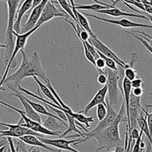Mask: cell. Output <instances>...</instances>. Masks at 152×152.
I'll return each instance as SVG.
<instances>
[{
  "mask_svg": "<svg viewBox=\"0 0 152 152\" xmlns=\"http://www.w3.org/2000/svg\"><path fill=\"white\" fill-rule=\"evenodd\" d=\"M22 60L19 68L13 74L7 76L4 83L11 82L17 87L19 83L26 77H34L42 79L45 83L48 81L49 78L45 73L42 65L41 59L37 51H34L31 55H28L25 50H21Z\"/></svg>",
  "mask_w": 152,
  "mask_h": 152,
  "instance_id": "1",
  "label": "cell"
},
{
  "mask_svg": "<svg viewBox=\"0 0 152 152\" xmlns=\"http://www.w3.org/2000/svg\"><path fill=\"white\" fill-rule=\"evenodd\" d=\"M125 110H126V106H125V102H123L121 108L119 110L118 116L115 123L102 132L94 134L90 137L89 139H94L97 141L99 146L96 148V151L102 149L109 151L112 148H115L116 147L125 145V142H123L120 138V130H119L120 123L123 121V118L126 112Z\"/></svg>",
  "mask_w": 152,
  "mask_h": 152,
  "instance_id": "2",
  "label": "cell"
},
{
  "mask_svg": "<svg viewBox=\"0 0 152 152\" xmlns=\"http://www.w3.org/2000/svg\"><path fill=\"white\" fill-rule=\"evenodd\" d=\"M21 0H6L7 5V24L4 33L5 38V53H4V60L7 65L10 59L15 43L13 40V26L16 21V14H17L18 8Z\"/></svg>",
  "mask_w": 152,
  "mask_h": 152,
  "instance_id": "3",
  "label": "cell"
},
{
  "mask_svg": "<svg viewBox=\"0 0 152 152\" xmlns=\"http://www.w3.org/2000/svg\"><path fill=\"white\" fill-rule=\"evenodd\" d=\"M0 104L4 106L7 107V108H10V109L13 110L16 112L19 113L21 115V119L19 120V123L21 125V126H24V127H26L28 129H31L34 132H37V133L40 134H45V135H49V136H60V134L59 132H52V131L49 130V129H46L42 124L41 123H39L37 122L34 121V120H31L30 118H28V117L25 114V111H22V110H19L18 108H15V107L12 106V105H9V104L6 103V102H3L0 99Z\"/></svg>",
  "mask_w": 152,
  "mask_h": 152,
  "instance_id": "4",
  "label": "cell"
},
{
  "mask_svg": "<svg viewBox=\"0 0 152 152\" xmlns=\"http://www.w3.org/2000/svg\"><path fill=\"white\" fill-rule=\"evenodd\" d=\"M38 27L36 26L35 28H33L32 30H31L30 31L26 33H24V34H17L16 32L13 31V36L16 37V42H15V46L14 48H13V53H12L11 56H10V59L9 60L8 63L7 64V66H6L5 71H4V74L2 76V78H1V82H0V86H2V85L4 84V81L5 80V79L7 78V74H8L9 71H10V68H12V64H13V61H14L15 57L17 55V53H19V51H21L22 50L25 49V45H26L27 41H28V38L31 37V35H32L37 29H38Z\"/></svg>",
  "mask_w": 152,
  "mask_h": 152,
  "instance_id": "5",
  "label": "cell"
},
{
  "mask_svg": "<svg viewBox=\"0 0 152 152\" xmlns=\"http://www.w3.org/2000/svg\"><path fill=\"white\" fill-rule=\"evenodd\" d=\"M108 82L106 86L108 87V102L111 106L114 108L117 105L119 99V71H113L109 68H105Z\"/></svg>",
  "mask_w": 152,
  "mask_h": 152,
  "instance_id": "6",
  "label": "cell"
},
{
  "mask_svg": "<svg viewBox=\"0 0 152 152\" xmlns=\"http://www.w3.org/2000/svg\"><path fill=\"white\" fill-rule=\"evenodd\" d=\"M105 101H106L107 104V111H107L106 117H105V119H104L103 120H102L101 122H99L97 126H96L91 132L83 134H84V139L83 138L82 142H86L88 140H89L91 136H92V135L94 134L102 132L103 130H105V129H108V127L112 126V125L115 123L117 116H118V112H117V111L114 109V108L110 105L108 98H106Z\"/></svg>",
  "mask_w": 152,
  "mask_h": 152,
  "instance_id": "7",
  "label": "cell"
},
{
  "mask_svg": "<svg viewBox=\"0 0 152 152\" xmlns=\"http://www.w3.org/2000/svg\"><path fill=\"white\" fill-rule=\"evenodd\" d=\"M0 126L8 128L7 130H0V137H15L19 138L26 135H33L37 137H42L40 134L34 132L31 129L21 126L19 123L17 124H10V123H1L0 121Z\"/></svg>",
  "mask_w": 152,
  "mask_h": 152,
  "instance_id": "8",
  "label": "cell"
},
{
  "mask_svg": "<svg viewBox=\"0 0 152 152\" xmlns=\"http://www.w3.org/2000/svg\"><path fill=\"white\" fill-rule=\"evenodd\" d=\"M145 108L141 105V96H136L134 94L131 95L130 105H129V124L126 126L129 136L134 129L137 125V118L140 114L143 113Z\"/></svg>",
  "mask_w": 152,
  "mask_h": 152,
  "instance_id": "9",
  "label": "cell"
},
{
  "mask_svg": "<svg viewBox=\"0 0 152 152\" xmlns=\"http://www.w3.org/2000/svg\"><path fill=\"white\" fill-rule=\"evenodd\" d=\"M88 42L94 46V47L96 49V50H98V51L102 53V54L105 55V56H107V57L113 59V60L117 64L118 66L122 67V68H123L124 69H126V68H127L129 66V64H126V62H123V61L122 60V59H120V58L119 57V56H117L114 51H113V50H111L109 48L107 47V46L105 45L104 43H102L100 40L98 39L97 37H90V38H89L88 39Z\"/></svg>",
  "mask_w": 152,
  "mask_h": 152,
  "instance_id": "10",
  "label": "cell"
},
{
  "mask_svg": "<svg viewBox=\"0 0 152 152\" xmlns=\"http://www.w3.org/2000/svg\"><path fill=\"white\" fill-rule=\"evenodd\" d=\"M56 17H65V19H67L68 16L65 13L59 10L55 6V1H49L46 4L45 7L44 8V10H43L41 16H40L36 26L39 28L43 24L49 22L52 19Z\"/></svg>",
  "mask_w": 152,
  "mask_h": 152,
  "instance_id": "11",
  "label": "cell"
},
{
  "mask_svg": "<svg viewBox=\"0 0 152 152\" xmlns=\"http://www.w3.org/2000/svg\"><path fill=\"white\" fill-rule=\"evenodd\" d=\"M9 88L13 91V93L10 94V96H13L15 97L18 98L19 100L20 101V102L22 103V105H23L24 108H25V113L26 114L27 117L28 118H30L31 120H34V121L37 122L39 123H41L42 124V117L37 112H36L34 110V108L31 107V105H30L28 102V101L25 99V96H24V94L22 91L19 90L17 88V87H13V86H8Z\"/></svg>",
  "mask_w": 152,
  "mask_h": 152,
  "instance_id": "12",
  "label": "cell"
},
{
  "mask_svg": "<svg viewBox=\"0 0 152 152\" xmlns=\"http://www.w3.org/2000/svg\"><path fill=\"white\" fill-rule=\"evenodd\" d=\"M39 139L44 142L45 144L48 145H50V146H53L55 148H58L59 150H65V151H68L71 152H80L75 148H72L71 146V144H74V145H77L78 144L81 143L82 139L83 138H79L77 140H67L66 139L64 138H58V139H47V138L43 137H39Z\"/></svg>",
  "mask_w": 152,
  "mask_h": 152,
  "instance_id": "13",
  "label": "cell"
},
{
  "mask_svg": "<svg viewBox=\"0 0 152 152\" xmlns=\"http://www.w3.org/2000/svg\"><path fill=\"white\" fill-rule=\"evenodd\" d=\"M50 0H42V1L39 4H38L37 7H34L32 9V11H31V15H30L28 21L22 26L21 34L28 32L31 30H32L33 28H35L39 19L40 16H41L43 10H44V8L45 7L46 4H47V3Z\"/></svg>",
  "mask_w": 152,
  "mask_h": 152,
  "instance_id": "14",
  "label": "cell"
},
{
  "mask_svg": "<svg viewBox=\"0 0 152 152\" xmlns=\"http://www.w3.org/2000/svg\"><path fill=\"white\" fill-rule=\"evenodd\" d=\"M83 13L85 15V16H88V17L94 18V19H98V20L102 21V22H107V23L120 25V26H121L122 28H150V29H152V25L137 23V22H132V21H130L129 19H120V20H114V19H105V18L100 17V16H96V15L90 14V13Z\"/></svg>",
  "mask_w": 152,
  "mask_h": 152,
  "instance_id": "15",
  "label": "cell"
},
{
  "mask_svg": "<svg viewBox=\"0 0 152 152\" xmlns=\"http://www.w3.org/2000/svg\"><path fill=\"white\" fill-rule=\"evenodd\" d=\"M107 94H108V87H107L106 85L103 86L102 88L99 89L97 91V93L95 94V96H94L93 99L88 102L87 105L85 108V110L81 112H84L85 114H88V111L91 109H92L93 108H94L95 106H97L99 104H104V105H106V102H105V99L107 98Z\"/></svg>",
  "mask_w": 152,
  "mask_h": 152,
  "instance_id": "16",
  "label": "cell"
},
{
  "mask_svg": "<svg viewBox=\"0 0 152 152\" xmlns=\"http://www.w3.org/2000/svg\"><path fill=\"white\" fill-rule=\"evenodd\" d=\"M34 0H25L21 7L17 11V14H16V21H15L14 26H13V30L17 34H21L22 31V28H21V22L23 18L24 15L30 10L32 8L33 3H34Z\"/></svg>",
  "mask_w": 152,
  "mask_h": 152,
  "instance_id": "17",
  "label": "cell"
},
{
  "mask_svg": "<svg viewBox=\"0 0 152 152\" xmlns=\"http://www.w3.org/2000/svg\"><path fill=\"white\" fill-rule=\"evenodd\" d=\"M132 83L125 77L123 82V92H122V94H123V100H124L123 102H125V106H126V116H127L126 120H127L128 123L127 125L129 124V105H130V99L131 95H132Z\"/></svg>",
  "mask_w": 152,
  "mask_h": 152,
  "instance_id": "18",
  "label": "cell"
},
{
  "mask_svg": "<svg viewBox=\"0 0 152 152\" xmlns=\"http://www.w3.org/2000/svg\"><path fill=\"white\" fill-rule=\"evenodd\" d=\"M71 4L72 6V10L73 12H74V15H75L76 18H77V21H78V24L85 30V31H87L88 33L89 34L90 37H96V36L94 34L92 31L91 28L90 24H89L87 18L85 16V15L83 13H80L78 11V10L76 9L75 5L76 4H74V0H71Z\"/></svg>",
  "mask_w": 152,
  "mask_h": 152,
  "instance_id": "19",
  "label": "cell"
},
{
  "mask_svg": "<svg viewBox=\"0 0 152 152\" xmlns=\"http://www.w3.org/2000/svg\"><path fill=\"white\" fill-rule=\"evenodd\" d=\"M19 140L22 141V142H24V143L32 145V146L40 147V148H45V149L51 152H60V150L57 151V150L54 149V148H50L48 145L42 142V141L39 139V137H37L36 136H33V135H26V136L21 137L19 138Z\"/></svg>",
  "mask_w": 152,
  "mask_h": 152,
  "instance_id": "20",
  "label": "cell"
},
{
  "mask_svg": "<svg viewBox=\"0 0 152 152\" xmlns=\"http://www.w3.org/2000/svg\"><path fill=\"white\" fill-rule=\"evenodd\" d=\"M96 13H102V14H107L111 16H115V17H119V16H128V17H136V18H140V19H148L146 16L140 14H134V13H128V12L123 11L122 10L117 8V7H113V8H108L104 9V10H98L96 11Z\"/></svg>",
  "mask_w": 152,
  "mask_h": 152,
  "instance_id": "21",
  "label": "cell"
},
{
  "mask_svg": "<svg viewBox=\"0 0 152 152\" xmlns=\"http://www.w3.org/2000/svg\"><path fill=\"white\" fill-rule=\"evenodd\" d=\"M33 78H34V82H35L37 86H38L40 90L42 91V92L43 93V94H44L45 96H47V97L50 100H51L53 103L56 104V105H57L58 106H61V105H59V102H57V100H56V98H55V96H53V94H52L51 91L50 90V88H49L46 85H45L44 83H42V82L40 81V80L38 78V77H33ZM61 107H62V106H61Z\"/></svg>",
  "mask_w": 152,
  "mask_h": 152,
  "instance_id": "22",
  "label": "cell"
},
{
  "mask_svg": "<svg viewBox=\"0 0 152 152\" xmlns=\"http://www.w3.org/2000/svg\"><path fill=\"white\" fill-rule=\"evenodd\" d=\"M143 113L145 114V112L143 111ZM137 125L140 128L141 131L143 132V134H145V136L148 138V141L150 142V145H151V150H152V136L150 134L149 129H148V122H147V116L146 114H145V117L142 115V114H140V116L137 118Z\"/></svg>",
  "mask_w": 152,
  "mask_h": 152,
  "instance_id": "23",
  "label": "cell"
},
{
  "mask_svg": "<svg viewBox=\"0 0 152 152\" xmlns=\"http://www.w3.org/2000/svg\"><path fill=\"white\" fill-rule=\"evenodd\" d=\"M67 115V118H68V126L67 128V130L65 131L64 133H62V134H60V136L59 137V138H63L65 137V136H66L68 134H69L70 132H75L78 134L79 135L82 137V138L84 139V134H83V132H80L78 129H77V125L76 124V120L74 118V117H71V115L69 114H66Z\"/></svg>",
  "mask_w": 152,
  "mask_h": 152,
  "instance_id": "24",
  "label": "cell"
},
{
  "mask_svg": "<svg viewBox=\"0 0 152 152\" xmlns=\"http://www.w3.org/2000/svg\"><path fill=\"white\" fill-rule=\"evenodd\" d=\"M60 122L58 121L56 119L53 118V117H48L47 120L44 122L43 126L46 128V129H49V130L52 131V132H56L59 129H65V126H61Z\"/></svg>",
  "mask_w": 152,
  "mask_h": 152,
  "instance_id": "25",
  "label": "cell"
},
{
  "mask_svg": "<svg viewBox=\"0 0 152 152\" xmlns=\"http://www.w3.org/2000/svg\"><path fill=\"white\" fill-rule=\"evenodd\" d=\"M75 7L77 10H88L96 12L98 10H104V9L113 8V7H115V6H105L95 3V4H85V5H75Z\"/></svg>",
  "mask_w": 152,
  "mask_h": 152,
  "instance_id": "26",
  "label": "cell"
},
{
  "mask_svg": "<svg viewBox=\"0 0 152 152\" xmlns=\"http://www.w3.org/2000/svg\"><path fill=\"white\" fill-rule=\"evenodd\" d=\"M46 86H47L49 88H50V90L51 91L52 94H53V96H55V98H56V100H57V102L59 103V105H60L61 106H62V108H64V109L66 110V111H69V112L71 113V114H73V113H74V111H72V109H71V108H70V107L68 106V105H67L66 104L64 103V102L62 100V99H61V98L59 97V95H58L57 92H56V91H55V89L53 88V86H52L51 83H50V80H48V81L47 83H46Z\"/></svg>",
  "mask_w": 152,
  "mask_h": 152,
  "instance_id": "27",
  "label": "cell"
},
{
  "mask_svg": "<svg viewBox=\"0 0 152 152\" xmlns=\"http://www.w3.org/2000/svg\"><path fill=\"white\" fill-rule=\"evenodd\" d=\"M57 3H59V5H60L61 7H62V8L66 12L67 14L69 16H71V18H72V19L75 21L76 23L78 24V21H77V18H76L75 15H74V12H73L71 4L70 5L66 0H57Z\"/></svg>",
  "mask_w": 152,
  "mask_h": 152,
  "instance_id": "28",
  "label": "cell"
},
{
  "mask_svg": "<svg viewBox=\"0 0 152 152\" xmlns=\"http://www.w3.org/2000/svg\"><path fill=\"white\" fill-rule=\"evenodd\" d=\"M97 53H98V54H99V57H101L102 59H103L104 60H105L107 68H109V69L113 70V71H117V70H118V65H117V64L116 63V62H114L113 59L107 57V56H105V55H103L102 53H100L99 51H98V50H97Z\"/></svg>",
  "mask_w": 152,
  "mask_h": 152,
  "instance_id": "29",
  "label": "cell"
},
{
  "mask_svg": "<svg viewBox=\"0 0 152 152\" xmlns=\"http://www.w3.org/2000/svg\"><path fill=\"white\" fill-rule=\"evenodd\" d=\"M107 104H99L96 106V115L99 122H101L105 119L107 115Z\"/></svg>",
  "mask_w": 152,
  "mask_h": 152,
  "instance_id": "30",
  "label": "cell"
},
{
  "mask_svg": "<svg viewBox=\"0 0 152 152\" xmlns=\"http://www.w3.org/2000/svg\"><path fill=\"white\" fill-rule=\"evenodd\" d=\"M126 33H127V34H131V35H132L134 37L135 39H137L138 41L142 43V45H143L144 47H145V48H146L147 50H148V51H149L150 53H151V54L152 55V47H151V45H150L149 44H148V42L146 41V40L142 38V37H141L140 36L138 35L137 34H135V33H134L133 31H126Z\"/></svg>",
  "mask_w": 152,
  "mask_h": 152,
  "instance_id": "31",
  "label": "cell"
},
{
  "mask_svg": "<svg viewBox=\"0 0 152 152\" xmlns=\"http://www.w3.org/2000/svg\"><path fill=\"white\" fill-rule=\"evenodd\" d=\"M124 74L125 77L131 82L133 81L134 80H135L137 77V71L132 67H130V65L127 68L125 69Z\"/></svg>",
  "mask_w": 152,
  "mask_h": 152,
  "instance_id": "32",
  "label": "cell"
},
{
  "mask_svg": "<svg viewBox=\"0 0 152 152\" xmlns=\"http://www.w3.org/2000/svg\"><path fill=\"white\" fill-rule=\"evenodd\" d=\"M142 134L143 132L142 131H140V137L136 140L135 141V143L134 145L133 148H132V152H143L144 150L143 148H141L140 144L142 140Z\"/></svg>",
  "mask_w": 152,
  "mask_h": 152,
  "instance_id": "33",
  "label": "cell"
},
{
  "mask_svg": "<svg viewBox=\"0 0 152 152\" xmlns=\"http://www.w3.org/2000/svg\"><path fill=\"white\" fill-rule=\"evenodd\" d=\"M146 108H152V105H145ZM144 112L145 114H146L147 116V122H148V129H149L150 131V134L152 136V113L149 114V113L147 112V111L145 109H144Z\"/></svg>",
  "mask_w": 152,
  "mask_h": 152,
  "instance_id": "34",
  "label": "cell"
},
{
  "mask_svg": "<svg viewBox=\"0 0 152 152\" xmlns=\"http://www.w3.org/2000/svg\"><path fill=\"white\" fill-rule=\"evenodd\" d=\"M132 83V88H141L142 86V80H141L140 78H138L137 77L135 80H134L133 81L131 82Z\"/></svg>",
  "mask_w": 152,
  "mask_h": 152,
  "instance_id": "35",
  "label": "cell"
},
{
  "mask_svg": "<svg viewBox=\"0 0 152 152\" xmlns=\"http://www.w3.org/2000/svg\"><path fill=\"white\" fill-rule=\"evenodd\" d=\"M97 82L100 85H106L107 82H108V77L105 75V74H99L97 77Z\"/></svg>",
  "mask_w": 152,
  "mask_h": 152,
  "instance_id": "36",
  "label": "cell"
},
{
  "mask_svg": "<svg viewBox=\"0 0 152 152\" xmlns=\"http://www.w3.org/2000/svg\"><path fill=\"white\" fill-rule=\"evenodd\" d=\"M139 61V57H138V55L137 53H135V52H133L131 55V62L129 63V65L130 67H132L133 68V65H134V63L136 62Z\"/></svg>",
  "mask_w": 152,
  "mask_h": 152,
  "instance_id": "37",
  "label": "cell"
},
{
  "mask_svg": "<svg viewBox=\"0 0 152 152\" xmlns=\"http://www.w3.org/2000/svg\"><path fill=\"white\" fill-rule=\"evenodd\" d=\"M132 94H134L136 96H141L143 94V90H142V88H132Z\"/></svg>",
  "mask_w": 152,
  "mask_h": 152,
  "instance_id": "38",
  "label": "cell"
},
{
  "mask_svg": "<svg viewBox=\"0 0 152 152\" xmlns=\"http://www.w3.org/2000/svg\"><path fill=\"white\" fill-rule=\"evenodd\" d=\"M143 5L145 7V11L148 14L152 15V6L149 4H143Z\"/></svg>",
  "mask_w": 152,
  "mask_h": 152,
  "instance_id": "39",
  "label": "cell"
},
{
  "mask_svg": "<svg viewBox=\"0 0 152 152\" xmlns=\"http://www.w3.org/2000/svg\"><path fill=\"white\" fill-rule=\"evenodd\" d=\"M91 1H94V2L97 3V4H102V5H105V6H115V4H117V3L118 2V1H120V0H116V1H114V2L112 4H105V3L101 2V1H98V0H91Z\"/></svg>",
  "mask_w": 152,
  "mask_h": 152,
  "instance_id": "40",
  "label": "cell"
},
{
  "mask_svg": "<svg viewBox=\"0 0 152 152\" xmlns=\"http://www.w3.org/2000/svg\"><path fill=\"white\" fill-rule=\"evenodd\" d=\"M114 152H126V149L125 148V147L123 146L116 147V148H114Z\"/></svg>",
  "mask_w": 152,
  "mask_h": 152,
  "instance_id": "41",
  "label": "cell"
},
{
  "mask_svg": "<svg viewBox=\"0 0 152 152\" xmlns=\"http://www.w3.org/2000/svg\"><path fill=\"white\" fill-rule=\"evenodd\" d=\"M7 141V139H6V138H4V139H2V140H0V148L7 145V143H8Z\"/></svg>",
  "mask_w": 152,
  "mask_h": 152,
  "instance_id": "42",
  "label": "cell"
},
{
  "mask_svg": "<svg viewBox=\"0 0 152 152\" xmlns=\"http://www.w3.org/2000/svg\"><path fill=\"white\" fill-rule=\"evenodd\" d=\"M140 36L141 37H142V38L146 40V41L148 42V44H149L150 45H151V47H152V38L149 39V38H148V37H145V36H144V35H142V34H140Z\"/></svg>",
  "mask_w": 152,
  "mask_h": 152,
  "instance_id": "43",
  "label": "cell"
},
{
  "mask_svg": "<svg viewBox=\"0 0 152 152\" xmlns=\"http://www.w3.org/2000/svg\"><path fill=\"white\" fill-rule=\"evenodd\" d=\"M146 17L148 18V20L151 21V23H152V15H151V14H148V13H147V14H146Z\"/></svg>",
  "mask_w": 152,
  "mask_h": 152,
  "instance_id": "44",
  "label": "cell"
},
{
  "mask_svg": "<svg viewBox=\"0 0 152 152\" xmlns=\"http://www.w3.org/2000/svg\"><path fill=\"white\" fill-rule=\"evenodd\" d=\"M7 145H6V146H4V147H2V148H0V152H4L6 151V150H7Z\"/></svg>",
  "mask_w": 152,
  "mask_h": 152,
  "instance_id": "45",
  "label": "cell"
},
{
  "mask_svg": "<svg viewBox=\"0 0 152 152\" xmlns=\"http://www.w3.org/2000/svg\"><path fill=\"white\" fill-rule=\"evenodd\" d=\"M5 48H6L5 45L0 43V50H1V49H5Z\"/></svg>",
  "mask_w": 152,
  "mask_h": 152,
  "instance_id": "46",
  "label": "cell"
},
{
  "mask_svg": "<svg viewBox=\"0 0 152 152\" xmlns=\"http://www.w3.org/2000/svg\"><path fill=\"white\" fill-rule=\"evenodd\" d=\"M126 152H132V147H129V146H128V147H127V149H126Z\"/></svg>",
  "mask_w": 152,
  "mask_h": 152,
  "instance_id": "47",
  "label": "cell"
},
{
  "mask_svg": "<svg viewBox=\"0 0 152 152\" xmlns=\"http://www.w3.org/2000/svg\"><path fill=\"white\" fill-rule=\"evenodd\" d=\"M5 91V88H4V87H2V86H0V91Z\"/></svg>",
  "mask_w": 152,
  "mask_h": 152,
  "instance_id": "48",
  "label": "cell"
},
{
  "mask_svg": "<svg viewBox=\"0 0 152 152\" xmlns=\"http://www.w3.org/2000/svg\"><path fill=\"white\" fill-rule=\"evenodd\" d=\"M33 152H40V151H39L38 149H37V150H36V151H35V150H34V151H33Z\"/></svg>",
  "mask_w": 152,
  "mask_h": 152,
  "instance_id": "49",
  "label": "cell"
},
{
  "mask_svg": "<svg viewBox=\"0 0 152 152\" xmlns=\"http://www.w3.org/2000/svg\"><path fill=\"white\" fill-rule=\"evenodd\" d=\"M96 152H99V151H96ZM110 152H114V151H110Z\"/></svg>",
  "mask_w": 152,
  "mask_h": 152,
  "instance_id": "50",
  "label": "cell"
},
{
  "mask_svg": "<svg viewBox=\"0 0 152 152\" xmlns=\"http://www.w3.org/2000/svg\"><path fill=\"white\" fill-rule=\"evenodd\" d=\"M136 1H140V0H136Z\"/></svg>",
  "mask_w": 152,
  "mask_h": 152,
  "instance_id": "51",
  "label": "cell"
},
{
  "mask_svg": "<svg viewBox=\"0 0 152 152\" xmlns=\"http://www.w3.org/2000/svg\"><path fill=\"white\" fill-rule=\"evenodd\" d=\"M143 152H145V151H144ZM147 152H149V151H147Z\"/></svg>",
  "mask_w": 152,
  "mask_h": 152,
  "instance_id": "52",
  "label": "cell"
},
{
  "mask_svg": "<svg viewBox=\"0 0 152 152\" xmlns=\"http://www.w3.org/2000/svg\"><path fill=\"white\" fill-rule=\"evenodd\" d=\"M4 1H6V0H4Z\"/></svg>",
  "mask_w": 152,
  "mask_h": 152,
  "instance_id": "53",
  "label": "cell"
},
{
  "mask_svg": "<svg viewBox=\"0 0 152 152\" xmlns=\"http://www.w3.org/2000/svg\"><path fill=\"white\" fill-rule=\"evenodd\" d=\"M149 1H151V0H149Z\"/></svg>",
  "mask_w": 152,
  "mask_h": 152,
  "instance_id": "54",
  "label": "cell"
},
{
  "mask_svg": "<svg viewBox=\"0 0 152 152\" xmlns=\"http://www.w3.org/2000/svg\"><path fill=\"white\" fill-rule=\"evenodd\" d=\"M5 151H4V152H5Z\"/></svg>",
  "mask_w": 152,
  "mask_h": 152,
  "instance_id": "55",
  "label": "cell"
},
{
  "mask_svg": "<svg viewBox=\"0 0 152 152\" xmlns=\"http://www.w3.org/2000/svg\"><path fill=\"white\" fill-rule=\"evenodd\" d=\"M151 1H152V0H151Z\"/></svg>",
  "mask_w": 152,
  "mask_h": 152,
  "instance_id": "56",
  "label": "cell"
}]
</instances>
